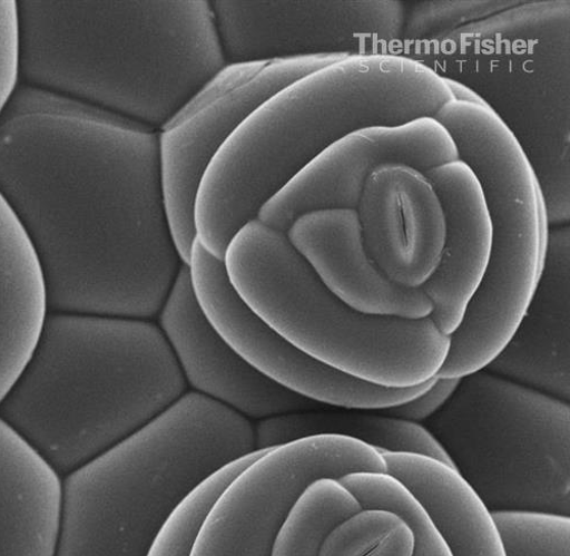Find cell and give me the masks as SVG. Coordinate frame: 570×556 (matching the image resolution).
I'll return each instance as SVG.
<instances>
[{
	"label": "cell",
	"instance_id": "8fae6325",
	"mask_svg": "<svg viewBox=\"0 0 570 556\" xmlns=\"http://www.w3.org/2000/svg\"><path fill=\"white\" fill-rule=\"evenodd\" d=\"M227 65L351 51L354 35L373 29L394 36L404 27L400 2L212 0Z\"/></svg>",
	"mask_w": 570,
	"mask_h": 556
},
{
	"label": "cell",
	"instance_id": "ffe728a7",
	"mask_svg": "<svg viewBox=\"0 0 570 556\" xmlns=\"http://www.w3.org/2000/svg\"><path fill=\"white\" fill-rule=\"evenodd\" d=\"M380 452L389 474L407 486L431 513L453 556H507L490 509L456 470L420 453Z\"/></svg>",
	"mask_w": 570,
	"mask_h": 556
},
{
	"label": "cell",
	"instance_id": "ac0fdd59",
	"mask_svg": "<svg viewBox=\"0 0 570 556\" xmlns=\"http://www.w3.org/2000/svg\"><path fill=\"white\" fill-rule=\"evenodd\" d=\"M62 477L0 417V556H56Z\"/></svg>",
	"mask_w": 570,
	"mask_h": 556
},
{
	"label": "cell",
	"instance_id": "1f68e13d",
	"mask_svg": "<svg viewBox=\"0 0 570 556\" xmlns=\"http://www.w3.org/2000/svg\"><path fill=\"white\" fill-rule=\"evenodd\" d=\"M445 79L455 101L489 105L488 101H485V99L479 95L476 90L472 89L468 85L450 77H445Z\"/></svg>",
	"mask_w": 570,
	"mask_h": 556
},
{
	"label": "cell",
	"instance_id": "e0dca14e",
	"mask_svg": "<svg viewBox=\"0 0 570 556\" xmlns=\"http://www.w3.org/2000/svg\"><path fill=\"white\" fill-rule=\"evenodd\" d=\"M514 383L570 400L569 228L550 230L544 270L513 336L484 368Z\"/></svg>",
	"mask_w": 570,
	"mask_h": 556
},
{
	"label": "cell",
	"instance_id": "2e32d148",
	"mask_svg": "<svg viewBox=\"0 0 570 556\" xmlns=\"http://www.w3.org/2000/svg\"><path fill=\"white\" fill-rule=\"evenodd\" d=\"M425 173L443 203L446 237L438 269L420 289L434 304L431 318L450 336L483 280L493 226L481 183L464 162L453 160Z\"/></svg>",
	"mask_w": 570,
	"mask_h": 556
},
{
	"label": "cell",
	"instance_id": "f546056e",
	"mask_svg": "<svg viewBox=\"0 0 570 556\" xmlns=\"http://www.w3.org/2000/svg\"><path fill=\"white\" fill-rule=\"evenodd\" d=\"M20 85V28L18 2L0 0V117Z\"/></svg>",
	"mask_w": 570,
	"mask_h": 556
},
{
	"label": "cell",
	"instance_id": "52a82bcc",
	"mask_svg": "<svg viewBox=\"0 0 570 556\" xmlns=\"http://www.w3.org/2000/svg\"><path fill=\"white\" fill-rule=\"evenodd\" d=\"M423 427L491 513L569 517V402L482 369Z\"/></svg>",
	"mask_w": 570,
	"mask_h": 556
},
{
	"label": "cell",
	"instance_id": "d4e9b609",
	"mask_svg": "<svg viewBox=\"0 0 570 556\" xmlns=\"http://www.w3.org/2000/svg\"><path fill=\"white\" fill-rule=\"evenodd\" d=\"M413 550V531L401 516L363 508L328 535L320 556H412Z\"/></svg>",
	"mask_w": 570,
	"mask_h": 556
},
{
	"label": "cell",
	"instance_id": "6da1fadb",
	"mask_svg": "<svg viewBox=\"0 0 570 556\" xmlns=\"http://www.w3.org/2000/svg\"><path fill=\"white\" fill-rule=\"evenodd\" d=\"M159 130L24 84L0 117V193L39 259L50 311L153 320L184 264Z\"/></svg>",
	"mask_w": 570,
	"mask_h": 556
},
{
	"label": "cell",
	"instance_id": "9c48e42d",
	"mask_svg": "<svg viewBox=\"0 0 570 556\" xmlns=\"http://www.w3.org/2000/svg\"><path fill=\"white\" fill-rule=\"evenodd\" d=\"M196 299L216 332L258 373L321 404L383 411L416 399L436 383L434 378L407 389L377 387L307 355L282 338L237 295L224 261L196 240L188 263Z\"/></svg>",
	"mask_w": 570,
	"mask_h": 556
},
{
	"label": "cell",
	"instance_id": "7a4b0ae2",
	"mask_svg": "<svg viewBox=\"0 0 570 556\" xmlns=\"http://www.w3.org/2000/svg\"><path fill=\"white\" fill-rule=\"evenodd\" d=\"M20 82L161 129L227 66L208 0H21Z\"/></svg>",
	"mask_w": 570,
	"mask_h": 556
},
{
	"label": "cell",
	"instance_id": "9a60e30c",
	"mask_svg": "<svg viewBox=\"0 0 570 556\" xmlns=\"http://www.w3.org/2000/svg\"><path fill=\"white\" fill-rule=\"evenodd\" d=\"M287 237L324 286L354 310L403 319L431 316L421 289L400 285L371 257L356 209H325L299 217Z\"/></svg>",
	"mask_w": 570,
	"mask_h": 556
},
{
	"label": "cell",
	"instance_id": "83f0119b",
	"mask_svg": "<svg viewBox=\"0 0 570 556\" xmlns=\"http://www.w3.org/2000/svg\"><path fill=\"white\" fill-rule=\"evenodd\" d=\"M569 2L567 0H544V2H520L487 19L473 22L450 32L452 39H478L493 36H513L546 31L559 26H568Z\"/></svg>",
	"mask_w": 570,
	"mask_h": 556
},
{
	"label": "cell",
	"instance_id": "30bf717a",
	"mask_svg": "<svg viewBox=\"0 0 570 556\" xmlns=\"http://www.w3.org/2000/svg\"><path fill=\"white\" fill-rule=\"evenodd\" d=\"M450 130L435 117L354 130L308 163L261 209L257 220L287 234L302 216L325 209H356L368 176L400 163L423 172L458 160Z\"/></svg>",
	"mask_w": 570,
	"mask_h": 556
},
{
	"label": "cell",
	"instance_id": "603a6c76",
	"mask_svg": "<svg viewBox=\"0 0 570 556\" xmlns=\"http://www.w3.org/2000/svg\"><path fill=\"white\" fill-rule=\"evenodd\" d=\"M338 481L363 508H383L401 516L414 536L412 556H453L451 547L425 505L400 479L390 474L357 472Z\"/></svg>",
	"mask_w": 570,
	"mask_h": 556
},
{
	"label": "cell",
	"instance_id": "f1b7e54d",
	"mask_svg": "<svg viewBox=\"0 0 570 556\" xmlns=\"http://www.w3.org/2000/svg\"><path fill=\"white\" fill-rule=\"evenodd\" d=\"M271 62L272 61H261L227 65L180 109L161 131L178 126L199 111L224 99L230 95L233 90L248 84Z\"/></svg>",
	"mask_w": 570,
	"mask_h": 556
},
{
	"label": "cell",
	"instance_id": "277c9868",
	"mask_svg": "<svg viewBox=\"0 0 570 556\" xmlns=\"http://www.w3.org/2000/svg\"><path fill=\"white\" fill-rule=\"evenodd\" d=\"M407 114L406 85L384 55H351L284 87L209 165L196 202L197 240L224 261L234 236L324 149L360 128L402 124Z\"/></svg>",
	"mask_w": 570,
	"mask_h": 556
},
{
	"label": "cell",
	"instance_id": "44dd1931",
	"mask_svg": "<svg viewBox=\"0 0 570 556\" xmlns=\"http://www.w3.org/2000/svg\"><path fill=\"white\" fill-rule=\"evenodd\" d=\"M254 430L257 450L313 436L338 435L361 440L379 451L413 452L433 457L455 470L445 449L422 425L382 412L318 407L266 417L258 420Z\"/></svg>",
	"mask_w": 570,
	"mask_h": 556
},
{
	"label": "cell",
	"instance_id": "4dcf8cb0",
	"mask_svg": "<svg viewBox=\"0 0 570 556\" xmlns=\"http://www.w3.org/2000/svg\"><path fill=\"white\" fill-rule=\"evenodd\" d=\"M462 379H438L435 386L416 399L401 406L379 411L411 422H425L452 398Z\"/></svg>",
	"mask_w": 570,
	"mask_h": 556
},
{
	"label": "cell",
	"instance_id": "7402d4cb",
	"mask_svg": "<svg viewBox=\"0 0 570 556\" xmlns=\"http://www.w3.org/2000/svg\"><path fill=\"white\" fill-rule=\"evenodd\" d=\"M363 509L338 480L309 485L285 518L269 556H320L328 535Z\"/></svg>",
	"mask_w": 570,
	"mask_h": 556
},
{
	"label": "cell",
	"instance_id": "ba28073f",
	"mask_svg": "<svg viewBox=\"0 0 570 556\" xmlns=\"http://www.w3.org/2000/svg\"><path fill=\"white\" fill-rule=\"evenodd\" d=\"M389 474L385 457L352 437L321 435L268 449L217 498L191 556H269L304 490L320 479Z\"/></svg>",
	"mask_w": 570,
	"mask_h": 556
},
{
	"label": "cell",
	"instance_id": "d6986e66",
	"mask_svg": "<svg viewBox=\"0 0 570 556\" xmlns=\"http://www.w3.org/2000/svg\"><path fill=\"white\" fill-rule=\"evenodd\" d=\"M49 312L37 253L14 209L0 193V403L31 358Z\"/></svg>",
	"mask_w": 570,
	"mask_h": 556
},
{
	"label": "cell",
	"instance_id": "7c38bea8",
	"mask_svg": "<svg viewBox=\"0 0 570 556\" xmlns=\"http://www.w3.org/2000/svg\"><path fill=\"white\" fill-rule=\"evenodd\" d=\"M348 56L330 53L272 61L248 84L224 99L159 133L166 216L184 264L188 265L197 240L195 212L200 184L230 135L277 91Z\"/></svg>",
	"mask_w": 570,
	"mask_h": 556
},
{
	"label": "cell",
	"instance_id": "5bb4252c",
	"mask_svg": "<svg viewBox=\"0 0 570 556\" xmlns=\"http://www.w3.org/2000/svg\"><path fill=\"white\" fill-rule=\"evenodd\" d=\"M159 324L186 384L247 419L322 406L268 380L227 344L202 310L186 264L159 313Z\"/></svg>",
	"mask_w": 570,
	"mask_h": 556
},
{
	"label": "cell",
	"instance_id": "cb8c5ba5",
	"mask_svg": "<svg viewBox=\"0 0 570 556\" xmlns=\"http://www.w3.org/2000/svg\"><path fill=\"white\" fill-rule=\"evenodd\" d=\"M268 449L255 450L214 472L174 509L147 556H191L210 508L224 489Z\"/></svg>",
	"mask_w": 570,
	"mask_h": 556
},
{
	"label": "cell",
	"instance_id": "4fadbf2b",
	"mask_svg": "<svg viewBox=\"0 0 570 556\" xmlns=\"http://www.w3.org/2000/svg\"><path fill=\"white\" fill-rule=\"evenodd\" d=\"M356 211L379 267L400 285L423 286L440 264L446 237L443 203L426 173L400 163L379 166Z\"/></svg>",
	"mask_w": 570,
	"mask_h": 556
},
{
	"label": "cell",
	"instance_id": "3957f363",
	"mask_svg": "<svg viewBox=\"0 0 570 556\" xmlns=\"http://www.w3.org/2000/svg\"><path fill=\"white\" fill-rule=\"evenodd\" d=\"M186 389L151 320L50 311L0 417L63 478L145 427Z\"/></svg>",
	"mask_w": 570,
	"mask_h": 556
},
{
	"label": "cell",
	"instance_id": "8992f818",
	"mask_svg": "<svg viewBox=\"0 0 570 556\" xmlns=\"http://www.w3.org/2000/svg\"><path fill=\"white\" fill-rule=\"evenodd\" d=\"M224 265L243 301L282 338L315 360L390 389L438 377L451 345L431 318L358 312L332 294L289 242L259 220L229 243Z\"/></svg>",
	"mask_w": 570,
	"mask_h": 556
},
{
	"label": "cell",
	"instance_id": "4316f807",
	"mask_svg": "<svg viewBox=\"0 0 570 556\" xmlns=\"http://www.w3.org/2000/svg\"><path fill=\"white\" fill-rule=\"evenodd\" d=\"M519 3L514 0H426L416 3L405 18V35L413 39L445 37Z\"/></svg>",
	"mask_w": 570,
	"mask_h": 556
},
{
	"label": "cell",
	"instance_id": "5b68a950",
	"mask_svg": "<svg viewBox=\"0 0 570 556\" xmlns=\"http://www.w3.org/2000/svg\"><path fill=\"white\" fill-rule=\"evenodd\" d=\"M255 450L247 417L186 392L145 427L62 478L56 556H147L189 492Z\"/></svg>",
	"mask_w": 570,
	"mask_h": 556
},
{
	"label": "cell",
	"instance_id": "484cf974",
	"mask_svg": "<svg viewBox=\"0 0 570 556\" xmlns=\"http://www.w3.org/2000/svg\"><path fill=\"white\" fill-rule=\"evenodd\" d=\"M507 556H570V518L567 516L491 513Z\"/></svg>",
	"mask_w": 570,
	"mask_h": 556
}]
</instances>
